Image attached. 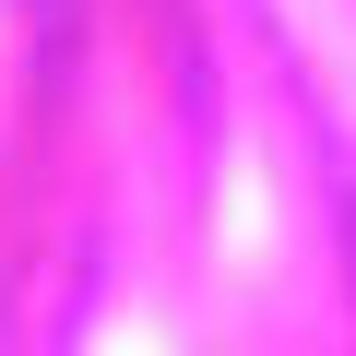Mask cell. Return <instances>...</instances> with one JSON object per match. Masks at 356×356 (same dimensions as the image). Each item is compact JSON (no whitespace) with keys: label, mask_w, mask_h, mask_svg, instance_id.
Returning <instances> with one entry per match:
<instances>
[]
</instances>
